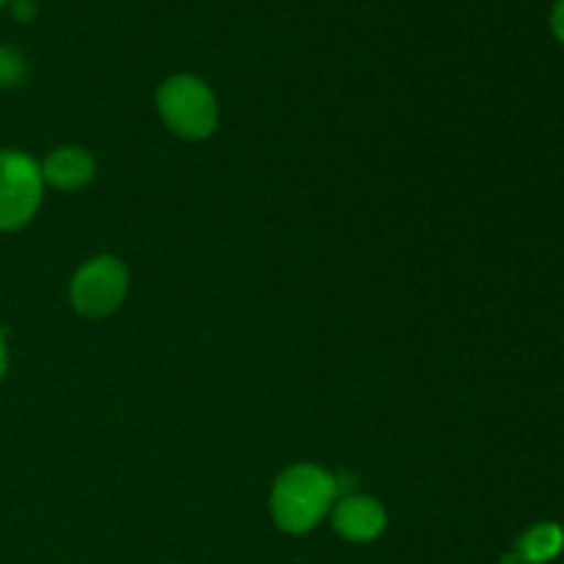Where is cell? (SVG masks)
<instances>
[{"mask_svg":"<svg viewBox=\"0 0 564 564\" xmlns=\"http://www.w3.org/2000/svg\"><path fill=\"white\" fill-rule=\"evenodd\" d=\"M336 499V474L314 463H295L275 477L270 490V516L281 532L308 534L330 516Z\"/></svg>","mask_w":564,"mask_h":564,"instance_id":"obj_1","label":"cell"},{"mask_svg":"<svg viewBox=\"0 0 564 564\" xmlns=\"http://www.w3.org/2000/svg\"><path fill=\"white\" fill-rule=\"evenodd\" d=\"M158 113L165 130L182 141H207L220 121L218 97L213 88L196 75L165 77L154 94Z\"/></svg>","mask_w":564,"mask_h":564,"instance_id":"obj_2","label":"cell"},{"mask_svg":"<svg viewBox=\"0 0 564 564\" xmlns=\"http://www.w3.org/2000/svg\"><path fill=\"white\" fill-rule=\"evenodd\" d=\"M42 198V165L20 149H0V235L25 229Z\"/></svg>","mask_w":564,"mask_h":564,"instance_id":"obj_3","label":"cell"},{"mask_svg":"<svg viewBox=\"0 0 564 564\" xmlns=\"http://www.w3.org/2000/svg\"><path fill=\"white\" fill-rule=\"evenodd\" d=\"M130 292V273L113 253L83 262L69 281V303L80 317L102 319L121 308Z\"/></svg>","mask_w":564,"mask_h":564,"instance_id":"obj_4","label":"cell"},{"mask_svg":"<svg viewBox=\"0 0 564 564\" xmlns=\"http://www.w3.org/2000/svg\"><path fill=\"white\" fill-rule=\"evenodd\" d=\"M330 523L341 540L367 545L383 538L386 527H389V512L375 496L345 494L336 499L334 510H330Z\"/></svg>","mask_w":564,"mask_h":564,"instance_id":"obj_5","label":"cell"},{"mask_svg":"<svg viewBox=\"0 0 564 564\" xmlns=\"http://www.w3.org/2000/svg\"><path fill=\"white\" fill-rule=\"evenodd\" d=\"M42 180L44 187H55L61 193H75L91 185L97 174V160L86 147H58L42 160Z\"/></svg>","mask_w":564,"mask_h":564,"instance_id":"obj_6","label":"cell"},{"mask_svg":"<svg viewBox=\"0 0 564 564\" xmlns=\"http://www.w3.org/2000/svg\"><path fill=\"white\" fill-rule=\"evenodd\" d=\"M564 545V532L556 523H538L529 529L516 545V554L507 556V562H521V564H543L551 562Z\"/></svg>","mask_w":564,"mask_h":564,"instance_id":"obj_7","label":"cell"},{"mask_svg":"<svg viewBox=\"0 0 564 564\" xmlns=\"http://www.w3.org/2000/svg\"><path fill=\"white\" fill-rule=\"evenodd\" d=\"M28 77V61L11 44H0V88L22 86Z\"/></svg>","mask_w":564,"mask_h":564,"instance_id":"obj_8","label":"cell"},{"mask_svg":"<svg viewBox=\"0 0 564 564\" xmlns=\"http://www.w3.org/2000/svg\"><path fill=\"white\" fill-rule=\"evenodd\" d=\"M11 17H14L17 22H31L33 17L39 14V6L36 0H11Z\"/></svg>","mask_w":564,"mask_h":564,"instance_id":"obj_9","label":"cell"},{"mask_svg":"<svg viewBox=\"0 0 564 564\" xmlns=\"http://www.w3.org/2000/svg\"><path fill=\"white\" fill-rule=\"evenodd\" d=\"M551 31L564 47V0H556L554 9H551Z\"/></svg>","mask_w":564,"mask_h":564,"instance_id":"obj_10","label":"cell"},{"mask_svg":"<svg viewBox=\"0 0 564 564\" xmlns=\"http://www.w3.org/2000/svg\"><path fill=\"white\" fill-rule=\"evenodd\" d=\"M9 361H11L9 341H6V334H3V330H0V383H3L6 372H9Z\"/></svg>","mask_w":564,"mask_h":564,"instance_id":"obj_11","label":"cell"},{"mask_svg":"<svg viewBox=\"0 0 564 564\" xmlns=\"http://www.w3.org/2000/svg\"><path fill=\"white\" fill-rule=\"evenodd\" d=\"M11 3V0H0V9H3V6H9Z\"/></svg>","mask_w":564,"mask_h":564,"instance_id":"obj_12","label":"cell"}]
</instances>
